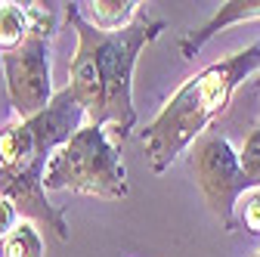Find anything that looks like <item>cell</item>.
Wrapping results in <instances>:
<instances>
[{
	"label": "cell",
	"mask_w": 260,
	"mask_h": 257,
	"mask_svg": "<svg viewBox=\"0 0 260 257\" xmlns=\"http://www.w3.org/2000/svg\"><path fill=\"white\" fill-rule=\"evenodd\" d=\"M22 223V217H19V211H16V205L10 202V199H4L0 196V245H4L10 236H13V230Z\"/></svg>",
	"instance_id": "cell-14"
},
{
	"label": "cell",
	"mask_w": 260,
	"mask_h": 257,
	"mask_svg": "<svg viewBox=\"0 0 260 257\" xmlns=\"http://www.w3.org/2000/svg\"><path fill=\"white\" fill-rule=\"evenodd\" d=\"M75 10L90 28L103 31V35H118L134 25L143 4L137 0H84V4H75Z\"/></svg>",
	"instance_id": "cell-9"
},
{
	"label": "cell",
	"mask_w": 260,
	"mask_h": 257,
	"mask_svg": "<svg viewBox=\"0 0 260 257\" xmlns=\"http://www.w3.org/2000/svg\"><path fill=\"white\" fill-rule=\"evenodd\" d=\"M0 93H7V87H4V69H0Z\"/></svg>",
	"instance_id": "cell-15"
},
{
	"label": "cell",
	"mask_w": 260,
	"mask_h": 257,
	"mask_svg": "<svg viewBox=\"0 0 260 257\" xmlns=\"http://www.w3.org/2000/svg\"><path fill=\"white\" fill-rule=\"evenodd\" d=\"M257 69H260V41L211 62L199 75L183 81V87L161 106V112L140 134L152 171L155 174L168 171L192 143H199L208 134V127L226 112L236 87Z\"/></svg>",
	"instance_id": "cell-2"
},
{
	"label": "cell",
	"mask_w": 260,
	"mask_h": 257,
	"mask_svg": "<svg viewBox=\"0 0 260 257\" xmlns=\"http://www.w3.org/2000/svg\"><path fill=\"white\" fill-rule=\"evenodd\" d=\"M65 19L78 35V50L69 66V87L75 100L87 112V124L106 127L121 143L137 127V109H134V69L140 53L165 31V22L152 19L143 7L134 25L103 35L90 28L75 4H65Z\"/></svg>",
	"instance_id": "cell-1"
},
{
	"label": "cell",
	"mask_w": 260,
	"mask_h": 257,
	"mask_svg": "<svg viewBox=\"0 0 260 257\" xmlns=\"http://www.w3.org/2000/svg\"><path fill=\"white\" fill-rule=\"evenodd\" d=\"M44 168L47 165H31V168H4L0 165V196L10 199L22 220L41 223L53 230L62 242L69 239V223L62 211L50 205L47 186H44Z\"/></svg>",
	"instance_id": "cell-7"
},
{
	"label": "cell",
	"mask_w": 260,
	"mask_h": 257,
	"mask_svg": "<svg viewBox=\"0 0 260 257\" xmlns=\"http://www.w3.org/2000/svg\"><path fill=\"white\" fill-rule=\"evenodd\" d=\"M254 19H260V0H230V4H223L199 31H189V35L180 41L183 59H192L195 53H199V50L217 35V31L230 28V25H236V22H254Z\"/></svg>",
	"instance_id": "cell-8"
},
{
	"label": "cell",
	"mask_w": 260,
	"mask_h": 257,
	"mask_svg": "<svg viewBox=\"0 0 260 257\" xmlns=\"http://www.w3.org/2000/svg\"><path fill=\"white\" fill-rule=\"evenodd\" d=\"M4 257H44V239L38 233V223L22 220L4 242Z\"/></svg>",
	"instance_id": "cell-11"
},
{
	"label": "cell",
	"mask_w": 260,
	"mask_h": 257,
	"mask_svg": "<svg viewBox=\"0 0 260 257\" xmlns=\"http://www.w3.org/2000/svg\"><path fill=\"white\" fill-rule=\"evenodd\" d=\"M44 186L47 192H78L106 202L127 199L130 186L118 140L106 127L84 124L69 143L50 155L44 168Z\"/></svg>",
	"instance_id": "cell-3"
},
{
	"label": "cell",
	"mask_w": 260,
	"mask_h": 257,
	"mask_svg": "<svg viewBox=\"0 0 260 257\" xmlns=\"http://www.w3.org/2000/svg\"><path fill=\"white\" fill-rule=\"evenodd\" d=\"M236 227L260 236V186H248L236 202Z\"/></svg>",
	"instance_id": "cell-12"
},
{
	"label": "cell",
	"mask_w": 260,
	"mask_h": 257,
	"mask_svg": "<svg viewBox=\"0 0 260 257\" xmlns=\"http://www.w3.org/2000/svg\"><path fill=\"white\" fill-rule=\"evenodd\" d=\"M254 257H260V251H257V254H254Z\"/></svg>",
	"instance_id": "cell-17"
},
{
	"label": "cell",
	"mask_w": 260,
	"mask_h": 257,
	"mask_svg": "<svg viewBox=\"0 0 260 257\" xmlns=\"http://www.w3.org/2000/svg\"><path fill=\"white\" fill-rule=\"evenodd\" d=\"M31 7V35L10 53H0L4 87L10 109L19 121L41 115L53 103V72H50V38L56 35V13L50 4Z\"/></svg>",
	"instance_id": "cell-4"
},
{
	"label": "cell",
	"mask_w": 260,
	"mask_h": 257,
	"mask_svg": "<svg viewBox=\"0 0 260 257\" xmlns=\"http://www.w3.org/2000/svg\"><path fill=\"white\" fill-rule=\"evenodd\" d=\"M31 7L16 0H0V53L16 50L31 35Z\"/></svg>",
	"instance_id": "cell-10"
},
{
	"label": "cell",
	"mask_w": 260,
	"mask_h": 257,
	"mask_svg": "<svg viewBox=\"0 0 260 257\" xmlns=\"http://www.w3.org/2000/svg\"><path fill=\"white\" fill-rule=\"evenodd\" d=\"M0 257H4V245H0Z\"/></svg>",
	"instance_id": "cell-16"
},
{
	"label": "cell",
	"mask_w": 260,
	"mask_h": 257,
	"mask_svg": "<svg viewBox=\"0 0 260 257\" xmlns=\"http://www.w3.org/2000/svg\"><path fill=\"white\" fill-rule=\"evenodd\" d=\"M189 171L195 177V186L202 189L205 205L223 223V230H236V202L251 183L242 174L233 143L217 134H205L189 149Z\"/></svg>",
	"instance_id": "cell-6"
},
{
	"label": "cell",
	"mask_w": 260,
	"mask_h": 257,
	"mask_svg": "<svg viewBox=\"0 0 260 257\" xmlns=\"http://www.w3.org/2000/svg\"><path fill=\"white\" fill-rule=\"evenodd\" d=\"M239 165H242V174L248 177V183L260 186V124L245 137V143L239 149Z\"/></svg>",
	"instance_id": "cell-13"
},
{
	"label": "cell",
	"mask_w": 260,
	"mask_h": 257,
	"mask_svg": "<svg viewBox=\"0 0 260 257\" xmlns=\"http://www.w3.org/2000/svg\"><path fill=\"white\" fill-rule=\"evenodd\" d=\"M87 124L84 106L75 100L72 87L53 96V103L28 121L13 118L0 127V165L4 168H31L47 165L50 155L69 143Z\"/></svg>",
	"instance_id": "cell-5"
}]
</instances>
